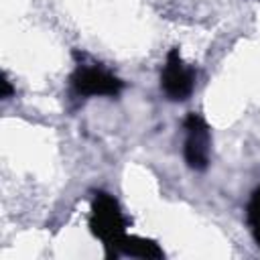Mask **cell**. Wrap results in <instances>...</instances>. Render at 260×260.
<instances>
[{
    "label": "cell",
    "mask_w": 260,
    "mask_h": 260,
    "mask_svg": "<svg viewBox=\"0 0 260 260\" xmlns=\"http://www.w3.org/2000/svg\"><path fill=\"white\" fill-rule=\"evenodd\" d=\"M120 254H128V256H136V258H152V260L162 258V250L156 242L138 238V236H128V234L120 244Z\"/></svg>",
    "instance_id": "5b68a950"
},
{
    "label": "cell",
    "mask_w": 260,
    "mask_h": 260,
    "mask_svg": "<svg viewBox=\"0 0 260 260\" xmlns=\"http://www.w3.org/2000/svg\"><path fill=\"white\" fill-rule=\"evenodd\" d=\"M12 93H14V89H12L10 81H8V77H6V75H2V81H0V98L8 100Z\"/></svg>",
    "instance_id": "52a82bcc"
},
{
    "label": "cell",
    "mask_w": 260,
    "mask_h": 260,
    "mask_svg": "<svg viewBox=\"0 0 260 260\" xmlns=\"http://www.w3.org/2000/svg\"><path fill=\"white\" fill-rule=\"evenodd\" d=\"M246 219H248V225H250V232H252L256 244L260 246V187L252 193V197L248 201Z\"/></svg>",
    "instance_id": "8992f818"
},
{
    "label": "cell",
    "mask_w": 260,
    "mask_h": 260,
    "mask_svg": "<svg viewBox=\"0 0 260 260\" xmlns=\"http://www.w3.org/2000/svg\"><path fill=\"white\" fill-rule=\"evenodd\" d=\"M185 128V162L193 171H205L209 165V150H211V132L207 122L199 114H189L183 120Z\"/></svg>",
    "instance_id": "3957f363"
},
{
    "label": "cell",
    "mask_w": 260,
    "mask_h": 260,
    "mask_svg": "<svg viewBox=\"0 0 260 260\" xmlns=\"http://www.w3.org/2000/svg\"><path fill=\"white\" fill-rule=\"evenodd\" d=\"M160 87L173 102L187 100L195 87V69L181 59L177 47H173L167 53V61L160 73Z\"/></svg>",
    "instance_id": "277c9868"
},
{
    "label": "cell",
    "mask_w": 260,
    "mask_h": 260,
    "mask_svg": "<svg viewBox=\"0 0 260 260\" xmlns=\"http://www.w3.org/2000/svg\"><path fill=\"white\" fill-rule=\"evenodd\" d=\"M89 230L102 240L108 258L120 256V244L126 238V217L118 205V201L104 191H98L91 201L89 213Z\"/></svg>",
    "instance_id": "6da1fadb"
},
{
    "label": "cell",
    "mask_w": 260,
    "mask_h": 260,
    "mask_svg": "<svg viewBox=\"0 0 260 260\" xmlns=\"http://www.w3.org/2000/svg\"><path fill=\"white\" fill-rule=\"evenodd\" d=\"M71 87L77 95H118L124 81L95 63H79L71 73Z\"/></svg>",
    "instance_id": "7a4b0ae2"
}]
</instances>
